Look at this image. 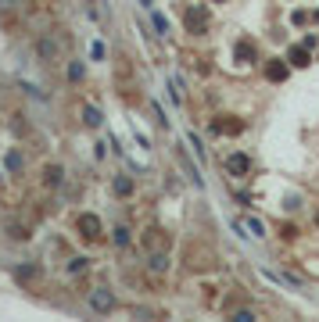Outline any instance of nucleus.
<instances>
[{
  "mask_svg": "<svg viewBox=\"0 0 319 322\" xmlns=\"http://www.w3.org/2000/svg\"><path fill=\"white\" fill-rule=\"evenodd\" d=\"M90 308H94L97 315H108V311L115 308V297H111V290H104V287H97V290L90 294Z\"/></svg>",
  "mask_w": 319,
  "mask_h": 322,
  "instance_id": "obj_1",
  "label": "nucleus"
},
{
  "mask_svg": "<svg viewBox=\"0 0 319 322\" xmlns=\"http://www.w3.org/2000/svg\"><path fill=\"white\" fill-rule=\"evenodd\" d=\"M190 147H194V154H197V157H201V161H205V147H201V140H197L194 133H190Z\"/></svg>",
  "mask_w": 319,
  "mask_h": 322,
  "instance_id": "obj_16",
  "label": "nucleus"
},
{
  "mask_svg": "<svg viewBox=\"0 0 319 322\" xmlns=\"http://www.w3.org/2000/svg\"><path fill=\"white\" fill-rule=\"evenodd\" d=\"M241 226H244V229H251V236H265V226H262V219H244Z\"/></svg>",
  "mask_w": 319,
  "mask_h": 322,
  "instance_id": "obj_9",
  "label": "nucleus"
},
{
  "mask_svg": "<svg viewBox=\"0 0 319 322\" xmlns=\"http://www.w3.org/2000/svg\"><path fill=\"white\" fill-rule=\"evenodd\" d=\"M115 244H118V247H126V244H129V229L118 226V229H115Z\"/></svg>",
  "mask_w": 319,
  "mask_h": 322,
  "instance_id": "obj_12",
  "label": "nucleus"
},
{
  "mask_svg": "<svg viewBox=\"0 0 319 322\" xmlns=\"http://www.w3.org/2000/svg\"><path fill=\"white\" fill-rule=\"evenodd\" d=\"M233 322H255L251 311H233Z\"/></svg>",
  "mask_w": 319,
  "mask_h": 322,
  "instance_id": "obj_18",
  "label": "nucleus"
},
{
  "mask_svg": "<svg viewBox=\"0 0 319 322\" xmlns=\"http://www.w3.org/2000/svg\"><path fill=\"white\" fill-rule=\"evenodd\" d=\"M61 176H65V172H61L58 165H54V169H47V183H51V186H58V183H61Z\"/></svg>",
  "mask_w": 319,
  "mask_h": 322,
  "instance_id": "obj_13",
  "label": "nucleus"
},
{
  "mask_svg": "<svg viewBox=\"0 0 319 322\" xmlns=\"http://www.w3.org/2000/svg\"><path fill=\"white\" fill-rule=\"evenodd\" d=\"M265 75L272 79V83H280V79H287V65L284 61H269L265 65Z\"/></svg>",
  "mask_w": 319,
  "mask_h": 322,
  "instance_id": "obj_4",
  "label": "nucleus"
},
{
  "mask_svg": "<svg viewBox=\"0 0 319 322\" xmlns=\"http://www.w3.org/2000/svg\"><path fill=\"white\" fill-rule=\"evenodd\" d=\"M68 269H72V272H83V269H86V258H75V261H72Z\"/></svg>",
  "mask_w": 319,
  "mask_h": 322,
  "instance_id": "obj_19",
  "label": "nucleus"
},
{
  "mask_svg": "<svg viewBox=\"0 0 319 322\" xmlns=\"http://www.w3.org/2000/svg\"><path fill=\"white\" fill-rule=\"evenodd\" d=\"M315 222H319V215H315Z\"/></svg>",
  "mask_w": 319,
  "mask_h": 322,
  "instance_id": "obj_23",
  "label": "nucleus"
},
{
  "mask_svg": "<svg viewBox=\"0 0 319 322\" xmlns=\"http://www.w3.org/2000/svg\"><path fill=\"white\" fill-rule=\"evenodd\" d=\"M90 54H94V58L101 61V58H104V43H94V47H90Z\"/></svg>",
  "mask_w": 319,
  "mask_h": 322,
  "instance_id": "obj_20",
  "label": "nucleus"
},
{
  "mask_svg": "<svg viewBox=\"0 0 319 322\" xmlns=\"http://www.w3.org/2000/svg\"><path fill=\"white\" fill-rule=\"evenodd\" d=\"M187 25H190V32H201V29H205V15H201V11H190V15H187Z\"/></svg>",
  "mask_w": 319,
  "mask_h": 322,
  "instance_id": "obj_8",
  "label": "nucleus"
},
{
  "mask_svg": "<svg viewBox=\"0 0 319 322\" xmlns=\"http://www.w3.org/2000/svg\"><path fill=\"white\" fill-rule=\"evenodd\" d=\"M151 269H154V272H165V254H154V258H151Z\"/></svg>",
  "mask_w": 319,
  "mask_h": 322,
  "instance_id": "obj_17",
  "label": "nucleus"
},
{
  "mask_svg": "<svg viewBox=\"0 0 319 322\" xmlns=\"http://www.w3.org/2000/svg\"><path fill=\"white\" fill-rule=\"evenodd\" d=\"M151 22H154V29L162 32V36L169 32V22H165V15H158V11H154V15H151Z\"/></svg>",
  "mask_w": 319,
  "mask_h": 322,
  "instance_id": "obj_10",
  "label": "nucleus"
},
{
  "mask_svg": "<svg viewBox=\"0 0 319 322\" xmlns=\"http://www.w3.org/2000/svg\"><path fill=\"white\" fill-rule=\"evenodd\" d=\"M8 169L11 172H22V154H8Z\"/></svg>",
  "mask_w": 319,
  "mask_h": 322,
  "instance_id": "obj_15",
  "label": "nucleus"
},
{
  "mask_svg": "<svg viewBox=\"0 0 319 322\" xmlns=\"http://www.w3.org/2000/svg\"><path fill=\"white\" fill-rule=\"evenodd\" d=\"M68 79H72V83H79V79H83V65H79V61L68 65Z\"/></svg>",
  "mask_w": 319,
  "mask_h": 322,
  "instance_id": "obj_14",
  "label": "nucleus"
},
{
  "mask_svg": "<svg viewBox=\"0 0 319 322\" xmlns=\"http://www.w3.org/2000/svg\"><path fill=\"white\" fill-rule=\"evenodd\" d=\"M83 122H86L90 129H97V126L104 122V118H101V111H97L94 104H86V108H83Z\"/></svg>",
  "mask_w": 319,
  "mask_h": 322,
  "instance_id": "obj_5",
  "label": "nucleus"
},
{
  "mask_svg": "<svg viewBox=\"0 0 319 322\" xmlns=\"http://www.w3.org/2000/svg\"><path fill=\"white\" fill-rule=\"evenodd\" d=\"M79 229H83L86 236H97L101 233V219L97 215H83V219H79Z\"/></svg>",
  "mask_w": 319,
  "mask_h": 322,
  "instance_id": "obj_3",
  "label": "nucleus"
},
{
  "mask_svg": "<svg viewBox=\"0 0 319 322\" xmlns=\"http://www.w3.org/2000/svg\"><path fill=\"white\" fill-rule=\"evenodd\" d=\"M215 4H222V0H215Z\"/></svg>",
  "mask_w": 319,
  "mask_h": 322,
  "instance_id": "obj_22",
  "label": "nucleus"
},
{
  "mask_svg": "<svg viewBox=\"0 0 319 322\" xmlns=\"http://www.w3.org/2000/svg\"><path fill=\"white\" fill-rule=\"evenodd\" d=\"M140 4H144V8H151V0H140Z\"/></svg>",
  "mask_w": 319,
  "mask_h": 322,
  "instance_id": "obj_21",
  "label": "nucleus"
},
{
  "mask_svg": "<svg viewBox=\"0 0 319 322\" xmlns=\"http://www.w3.org/2000/svg\"><path fill=\"white\" fill-rule=\"evenodd\" d=\"M179 161H183V169H187V176H190V179H194L197 186H205V179H201V172H197V169H194V161H190L187 154H179Z\"/></svg>",
  "mask_w": 319,
  "mask_h": 322,
  "instance_id": "obj_6",
  "label": "nucleus"
},
{
  "mask_svg": "<svg viewBox=\"0 0 319 322\" xmlns=\"http://www.w3.org/2000/svg\"><path fill=\"white\" fill-rule=\"evenodd\" d=\"M226 169H230V176H248V172H251V157L237 150V154L226 157Z\"/></svg>",
  "mask_w": 319,
  "mask_h": 322,
  "instance_id": "obj_2",
  "label": "nucleus"
},
{
  "mask_svg": "<svg viewBox=\"0 0 319 322\" xmlns=\"http://www.w3.org/2000/svg\"><path fill=\"white\" fill-rule=\"evenodd\" d=\"M129 190H133V183H129V179H115V193H118V197H126Z\"/></svg>",
  "mask_w": 319,
  "mask_h": 322,
  "instance_id": "obj_11",
  "label": "nucleus"
},
{
  "mask_svg": "<svg viewBox=\"0 0 319 322\" xmlns=\"http://www.w3.org/2000/svg\"><path fill=\"white\" fill-rule=\"evenodd\" d=\"M291 61H294L298 68H305V65H308V47H291Z\"/></svg>",
  "mask_w": 319,
  "mask_h": 322,
  "instance_id": "obj_7",
  "label": "nucleus"
}]
</instances>
